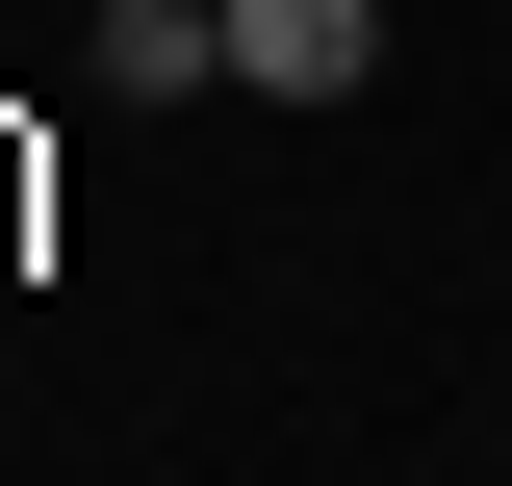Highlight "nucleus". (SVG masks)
<instances>
[{"mask_svg": "<svg viewBox=\"0 0 512 486\" xmlns=\"http://www.w3.org/2000/svg\"><path fill=\"white\" fill-rule=\"evenodd\" d=\"M231 77L256 103H359L384 77V0H231Z\"/></svg>", "mask_w": 512, "mask_h": 486, "instance_id": "nucleus-1", "label": "nucleus"}, {"mask_svg": "<svg viewBox=\"0 0 512 486\" xmlns=\"http://www.w3.org/2000/svg\"><path fill=\"white\" fill-rule=\"evenodd\" d=\"M103 103H205V77H231V0H103Z\"/></svg>", "mask_w": 512, "mask_h": 486, "instance_id": "nucleus-2", "label": "nucleus"}]
</instances>
